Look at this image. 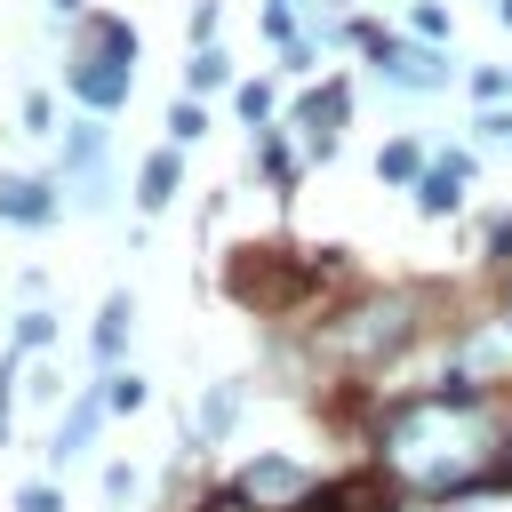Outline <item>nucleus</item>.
<instances>
[{"label":"nucleus","mask_w":512,"mask_h":512,"mask_svg":"<svg viewBox=\"0 0 512 512\" xmlns=\"http://www.w3.org/2000/svg\"><path fill=\"white\" fill-rule=\"evenodd\" d=\"M120 344H128V296H104V312H96V336H88V352H96V360H120Z\"/></svg>","instance_id":"12"},{"label":"nucleus","mask_w":512,"mask_h":512,"mask_svg":"<svg viewBox=\"0 0 512 512\" xmlns=\"http://www.w3.org/2000/svg\"><path fill=\"white\" fill-rule=\"evenodd\" d=\"M72 96H80L88 112H120V104H128V56H120V48L80 56V64H72Z\"/></svg>","instance_id":"3"},{"label":"nucleus","mask_w":512,"mask_h":512,"mask_svg":"<svg viewBox=\"0 0 512 512\" xmlns=\"http://www.w3.org/2000/svg\"><path fill=\"white\" fill-rule=\"evenodd\" d=\"M16 360H24V352H8V360H0V440H8V392H16Z\"/></svg>","instance_id":"23"},{"label":"nucleus","mask_w":512,"mask_h":512,"mask_svg":"<svg viewBox=\"0 0 512 512\" xmlns=\"http://www.w3.org/2000/svg\"><path fill=\"white\" fill-rule=\"evenodd\" d=\"M456 200H464V160H440V168L416 176V208H424V216H448Z\"/></svg>","instance_id":"9"},{"label":"nucleus","mask_w":512,"mask_h":512,"mask_svg":"<svg viewBox=\"0 0 512 512\" xmlns=\"http://www.w3.org/2000/svg\"><path fill=\"white\" fill-rule=\"evenodd\" d=\"M400 312H408V304H400V296H384L376 312H360L368 328H344V344H352V352H384V344L400 336Z\"/></svg>","instance_id":"10"},{"label":"nucleus","mask_w":512,"mask_h":512,"mask_svg":"<svg viewBox=\"0 0 512 512\" xmlns=\"http://www.w3.org/2000/svg\"><path fill=\"white\" fill-rule=\"evenodd\" d=\"M384 56V80L392 88H448V56H440V40H424V48H376Z\"/></svg>","instance_id":"4"},{"label":"nucleus","mask_w":512,"mask_h":512,"mask_svg":"<svg viewBox=\"0 0 512 512\" xmlns=\"http://www.w3.org/2000/svg\"><path fill=\"white\" fill-rule=\"evenodd\" d=\"M48 336H56V320H48V312H40V304H32V312H24V320H16V352H40V344H48Z\"/></svg>","instance_id":"17"},{"label":"nucleus","mask_w":512,"mask_h":512,"mask_svg":"<svg viewBox=\"0 0 512 512\" xmlns=\"http://www.w3.org/2000/svg\"><path fill=\"white\" fill-rule=\"evenodd\" d=\"M176 184H184V160H176V152H152V160L136 168V208L160 216V208L176 200Z\"/></svg>","instance_id":"7"},{"label":"nucleus","mask_w":512,"mask_h":512,"mask_svg":"<svg viewBox=\"0 0 512 512\" xmlns=\"http://www.w3.org/2000/svg\"><path fill=\"white\" fill-rule=\"evenodd\" d=\"M312 488H320V480H312L296 456H256V464H240L232 504H248V512H296Z\"/></svg>","instance_id":"2"},{"label":"nucleus","mask_w":512,"mask_h":512,"mask_svg":"<svg viewBox=\"0 0 512 512\" xmlns=\"http://www.w3.org/2000/svg\"><path fill=\"white\" fill-rule=\"evenodd\" d=\"M408 24H416L424 40H440V32H448V16H440V8H408Z\"/></svg>","instance_id":"24"},{"label":"nucleus","mask_w":512,"mask_h":512,"mask_svg":"<svg viewBox=\"0 0 512 512\" xmlns=\"http://www.w3.org/2000/svg\"><path fill=\"white\" fill-rule=\"evenodd\" d=\"M104 416H112V408H104V392H80V400H72V416L56 424V448H48V456H56V464H80Z\"/></svg>","instance_id":"6"},{"label":"nucleus","mask_w":512,"mask_h":512,"mask_svg":"<svg viewBox=\"0 0 512 512\" xmlns=\"http://www.w3.org/2000/svg\"><path fill=\"white\" fill-rule=\"evenodd\" d=\"M168 136H176V144H200V136H208V112H200V96H184V104L168 112Z\"/></svg>","instance_id":"15"},{"label":"nucleus","mask_w":512,"mask_h":512,"mask_svg":"<svg viewBox=\"0 0 512 512\" xmlns=\"http://www.w3.org/2000/svg\"><path fill=\"white\" fill-rule=\"evenodd\" d=\"M472 128H480V136H488V144H512V112H480V120H472Z\"/></svg>","instance_id":"22"},{"label":"nucleus","mask_w":512,"mask_h":512,"mask_svg":"<svg viewBox=\"0 0 512 512\" xmlns=\"http://www.w3.org/2000/svg\"><path fill=\"white\" fill-rule=\"evenodd\" d=\"M240 120L264 128V120H272V88H240Z\"/></svg>","instance_id":"19"},{"label":"nucleus","mask_w":512,"mask_h":512,"mask_svg":"<svg viewBox=\"0 0 512 512\" xmlns=\"http://www.w3.org/2000/svg\"><path fill=\"white\" fill-rule=\"evenodd\" d=\"M232 416H240V384H216V392L200 400V432H208V440H224V432H232Z\"/></svg>","instance_id":"13"},{"label":"nucleus","mask_w":512,"mask_h":512,"mask_svg":"<svg viewBox=\"0 0 512 512\" xmlns=\"http://www.w3.org/2000/svg\"><path fill=\"white\" fill-rule=\"evenodd\" d=\"M72 8H80V0H48V16H72Z\"/></svg>","instance_id":"25"},{"label":"nucleus","mask_w":512,"mask_h":512,"mask_svg":"<svg viewBox=\"0 0 512 512\" xmlns=\"http://www.w3.org/2000/svg\"><path fill=\"white\" fill-rule=\"evenodd\" d=\"M504 24H512V0H504Z\"/></svg>","instance_id":"26"},{"label":"nucleus","mask_w":512,"mask_h":512,"mask_svg":"<svg viewBox=\"0 0 512 512\" xmlns=\"http://www.w3.org/2000/svg\"><path fill=\"white\" fill-rule=\"evenodd\" d=\"M0 216L8 224H56V184L48 176H0Z\"/></svg>","instance_id":"5"},{"label":"nucleus","mask_w":512,"mask_h":512,"mask_svg":"<svg viewBox=\"0 0 512 512\" xmlns=\"http://www.w3.org/2000/svg\"><path fill=\"white\" fill-rule=\"evenodd\" d=\"M344 104H352L344 88H312V96H304V112H296V120H304L312 152H336V120H344Z\"/></svg>","instance_id":"8"},{"label":"nucleus","mask_w":512,"mask_h":512,"mask_svg":"<svg viewBox=\"0 0 512 512\" xmlns=\"http://www.w3.org/2000/svg\"><path fill=\"white\" fill-rule=\"evenodd\" d=\"M264 168H272L280 184H296V176H304V160H296V152H288L280 136H264Z\"/></svg>","instance_id":"18"},{"label":"nucleus","mask_w":512,"mask_h":512,"mask_svg":"<svg viewBox=\"0 0 512 512\" xmlns=\"http://www.w3.org/2000/svg\"><path fill=\"white\" fill-rule=\"evenodd\" d=\"M424 168H432V160H424V144H416V136H392V144L376 152V176H384V184H416Z\"/></svg>","instance_id":"11"},{"label":"nucleus","mask_w":512,"mask_h":512,"mask_svg":"<svg viewBox=\"0 0 512 512\" xmlns=\"http://www.w3.org/2000/svg\"><path fill=\"white\" fill-rule=\"evenodd\" d=\"M16 512H64V496L40 480V488H16Z\"/></svg>","instance_id":"20"},{"label":"nucleus","mask_w":512,"mask_h":512,"mask_svg":"<svg viewBox=\"0 0 512 512\" xmlns=\"http://www.w3.org/2000/svg\"><path fill=\"white\" fill-rule=\"evenodd\" d=\"M104 408H112V416L144 408V376H128V368H120V376H104Z\"/></svg>","instance_id":"16"},{"label":"nucleus","mask_w":512,"mask_h":512,"mask_svg":"<svg viewBox=\"0 0 512 512\" xmlns=\"http://www.w3.org/2000/svg\"><path fill=\"white\" fill-rule=\"evenodd\" d=\"M288 8H304V0H288Z\"/></svg>","instance_id":"27"},{"label":"nucleus","mask_w":512,"mask_h":512,"mask_svg":"<svg viewBox=\"0 0 512 512\" xmlns=\"http://www.w3.org/2000/svg\"><path fill=\"white\" fill-rule=\"evenodd\" d=\"M488 456V408L472 392H424L384 424V472L416 480V496H464Z\"/></svg>","instance_id":"1"},{"label":"nucleus","mask_w":512,"mask_h":512,"mask_svg":"<svg viewBox=\"0 0 512 512\" xmlns=\"http://www.w3.org/2000/svg\"><path fill=\"white\" fill-rule=\"evenodd\" d=\"M224 72H232V56L200 40V48H192V72H184V80H192V96H208V88H224Z\"/></svg>","instance_id":"14"},{"label":"nucleus","mask_w":512,"mask_h":512,"mask_svg":"<svg viewBox=\"0 0 512 512\" xmlns=\"http://www.w3.org/2000/svg\"><path fill=\"white\" fill-rule=\"evenodd\" d=\"M24 128H32V136H56V128H48V96H40V88L24 96Z\"/></svg>","instance_id":"21"}]
</instances>
